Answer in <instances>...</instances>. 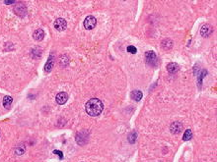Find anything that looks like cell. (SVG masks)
I'll return each mask as SVG.
<instances>
[{
    "instance_id": "4",
    "label": "cell",
    "mask_w": 217,
    "mask_h": 162,
    "mask_svg": "<svg viewBox=\"0 0 217 162\" xmlns=\"http://www.w3.org/2000/svg\"><path fill=\"white\" fill-rule=\"evenodd\" d=\"M66 27H67V23L63 18H58L55 20L54 28H55L56 30H58V32H62V30H65Z\"/></svg>"
},
{
    "instance_id": "16",
    "label": "cell",
    "mask_w": 217,
    "mask_h": 162,
    "mask_svg": "<svg viewBox=\"0 0 217 162\" xmlns=\"http://www.w3.org/2000/svg\"><path fill=\"white\" fill-rule=\"evenodd\" d=\"M135 139H136V133H131L130 135L128 136V141L130 142V144H133L135 141Z\"/></svg>"
},
{
    "instance_id": "12",
    "label": "cell",
    "mask_w": 217,
    "mask_h": 162,
    "mask_svg": "<svg viewBox=\"0 0 217 162\" xmlns=\"http://www.w3.org/2000/svg\"><path fill=\"white\" fill-rule=\"evenodd\" d=\"M130 97L135 101H139L142 98V93L140 91H133L130 93Z\"/></svg>"
},
{
    "instance_id": "2",
    "label": "cell",
    "mask_w": 217,
    "mask_h": 162,
    "mask_svg": "<svg viewBox=\"0 0 217 162\" xmlns=\"http://www.w3.org/2000/svg\"><path fill=\"white\" fill-rule=\"evenodd\" d=\"M145 60L149 65L152 67H156L158 65V58L154 51H147L145 53Z\"/></svg>"
},
{
    "instance_id": "20",
    "label": "cell",
    "mask_w": 217,
    "mask_h": 162,
    "mask_svg": "<svg viewBox=\"0 0 217 162\" xmlns=\"http://www.w3.org/2000/svg\"><path fill=\"white\" fill-rule=\"evenodd\" d=\"M5 4H15L16 1H14V0H12V1H4Z\"/></svg>"
},
{
    "instance_id": "7",
    "label": "cell",
    "mask_w": 217,
    "mask_h": 162,
    "mask_svg": "<svg viewBox=\"0 0 217 162\" xmlns=\"http://www.w3.org/2000/svg\"><path fill=\"white\" fill-rule=\"evenodd\" d=\"M212 32H213L212 27H211L210 25H208V24L203 25V26L201 27V35H202V37H209V35H211V33H212Z\"/></svg>"
},
{
    "instance_id": "11",
    "label": "cell",
    "mask_w": 217,
    "mask_h": 162,
    "mask_svg": "<svg viewBox=\"0 0 217 162\" xmlns=\"http://www.w3.org/2000/svg\"><path fill=\"white\" fill-rule=\"evenodd\" d=\"M52 67H53V56L52 55H50V57L49 58L47 62L46 63V66H44V72L49 73V72L52 71Z\"/></svg>"
},
{
    "instance_id": "15",
    "label": "cell",
    "mask_w": 217,
    "mask_h": 162,
    "mask_svg": "<svg viewBox=\"0 0 217 162\" xmlns=\"http://www.w3.org/2000/svg\"><path fill=\"white\" fill-rule=\"evenodd\" d=\"M191 138H193V132H191V129L185 130L184 136H183V139H184L185 141H190Z\"/></svg>"
},
{
    "instance_id": "1",
    "label": "cell",
    "mask_w": 217,
    "mask_h": 162,
    "mask_svg": "<svg viewBox=\"0 0 217 162\" xmlns=\"http://www.w3.org/2000/svg\"><path fill=\"white\" fill-rule=\"evenodd\" d=\"M104 104L100 99L98 98H91L86 102L85 104V111L89 116L97 117L103 112Z\"/></svg>"
},
{
    "instance_id": "3",
    "label": "cell",
    "mask_w": 217,
    "mask_h": 162,
    "mask_svg": "<svg viewBox=\"0 0 217 162\" xmlns=\"http://www.w3.org/2000/svg\"><path fill=\"white\" fill-rule=\"evenodd\" d=\"M97 25V20L94 16H87L84 20V28L86 30H93Z\"/></svg>"
},
{
    "instance_id": "10",
    "label": "cell",
    "mask_w": 217,
    "mask_h": 162,
    "mask_svg": "<svg viewBox=\"0 0 217 162\" xmlns=\"http://www.w3.org/2000/svg\"><path fill=\"white\" fill-rule=\"evenodd\" d=\"M33 37H34V40H37V41L42 40L44 37V30H42V29L36 30L35 32H34V33H33Z\"/></svg>"
},
{
    "instance_id": "5",
    "label": "cell",
    "mask_w": 217,
    "mask_h": 162,
    "mask_svg": "<svg viewBox=\"0 0 217 162\" xmlns=\"http://www.w3.org/2000/svg\"><path fill=\"white\" fill-rule=\"evenodd\" d=\"M170 130H171V133L172 134H175V135H177V134H180V133H181V131L183 130L182 123H180V122H174V123H172L171 126H170Z\"/></svg>"
},
{
    "instance_id": "18",
    "label": "cell",
    "mask_w": 217,
    "mask_h": 162,
    "mask_svg": "<svg viewBox=\"0 0 217 162\" xmlns=\"http://www.w3.org/2000/svg\"><path fill=\"white\" fill-rule=\"evenodd\" d=\"M206 74V71H202V74L201 75H199V77H198V85H199V86H201V83H202V78L204 77V75Z\"/></svg>"
},
{
    "instance_id": "13",
    "label": "cell",
    "mask_w": 217,
    "mask_h": 162,
    "mask_svg": "<svg viewBox=\"0 0 217 162\" xmlns=\"http://www.w3.org/2000/svg\"><path fill=\"white\" fill-rule=\"evenodd\" d=\"M173 41H172L171 40H169V38H166V40H164L162 41V47L164 49H170L172 48V46H173Z\"/></svg>"
},
{
    "instance_id": "17",
    "label": "cell",
    "mask_w": 217,
    "mask_h": 162,
    "mask_svg": "<svg viewBox=\"0 0 217 162\" xmlns=\"http://www.w3.org/2000/svg\"><path fill=\"white\" fill-rule=\"evenodd\" d=\"M127 51L129 53H131V54H135V53L137 52V49H136V47H134L133 45H129L127 47Z\"/></svg>"
},
{
    "instance_id": "9",
    "label": "cell",
    "mask_w": 217,
    "mask_h": 162,
    "mask_svg": "<svg viewBox=\"0 0 217 162\" xmlns=\"http://www.w3.org/2000/svg\"><path fill=\"white\" fill-rule=\"evenodd\" d=\"M179 69H180V66L175 62L169 63L167 65V71L170 74H176L177 72L179 71Z\"/></svg>"
},
{
    "instance_id": "14",
    "label": "cell",
    "mask_w": 217,
    "mask_h": 162,
    "mask_svg": "<svg viewBox=\"0 0 217 162\" xmlns=\"http://www.w3.org/2000/svg\"><path fill=\"white\" fill-rule=\"evenodd\" d=\"M12 101H13V98H12V97L6 96L4 97V99H3V106H4L5 108L10 107V105L12 104Z\"/></svg>"
},
{
    "instance_id": "6",
    "label": "cell",
    "mask_w": 217,
    "mask_h": 162,
    "mask_svg": "<svg viewBox=\"0 0 217 162\" xmlns=\"http://www.w3.org/2000/svg\"><path fill=\"white\" fill-rule=\"evenodd\" d=\"M14 12L20 17H24L27 15V8L23 4H19L14 8Z\"/></svg>"
},
{
    "instance_id": "8",
    "label": "cell",
    "mask_w": 217,
    "mask_h": 162,
    "mask_svg": "<svg viewBox=\"0 0 217 162\" xmlns=\"http://www.w3.org/2000/svg\"><path fill=\"white\" fill-rule=\"evenodd\" d=\"M55 100L58 104L62 105L64 103H66V101L68 100V96H67L66 93H57V96H55Z\"/></svg>"
},
{
    "instance_id": "19",
    "label": "cell",
    "mask_w": 217,
    "mask_h": 162,
    "mask_svg": "<svg viewBox=\"0 0 217 162\" xmlns=\"http://www.w3.org/2000/svg\"><path fill=\"white\" fill-rule=\"evenodd\" d=\"M53 153H54V154L56 153V154L59 156V158H62L63 157V156H62V152H61V151H58V150H54V151H53Z\"/></svg>"
}]
</instances>
